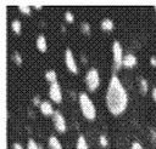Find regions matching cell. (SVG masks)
I'll list each match as a JSON object with an SVG mask.
<instances>
[{"mask_svg":"<svg viewBox=\"0 0 156 149\" xmlns=\"http://www.w3.org/2000/svg\"><path fill=\"white\" fill-rule=\"evenodd\" d=\"M105 103H106L107 110L115 116L121 115L128 107L127 90L116 74H113L110 78L108 86L105 94Z\"/></svg>","mask_w":156,"mask_h":149,"instance_id":"cell-1","label":"cell"},{"mask_svg":"<svg viewBox=\"0 0 156 149\" xmlns=\"http://www.w3.org/2000/svg\"><path fill=\"white\" fill-rule=\"evenodd\" d=\"M78 103L80 111L87 120H94L96 118V108L91 98L87 94V92H80L78 94Z\"/></svg>","mask_w":156,"mask_h":149,"instance_id":"cell-2","label":"cell"},{"mask_svg":"<svg viewBox=\"0 0 156 149\" xmlns=\"http://www.w3.org/2000/svg\"><path fill=\"white\" fill-rule=\"evenodd\" d=\"M84 82H85V86L89 91H95L99 86H100V74H99V70L96 68H90L87 73H85V76H84Z\"/></svg>","mask_w":156,"mask_h":149,"instance_id":"cell-3","label":"cell"},{"mask_svg":"<svg viewBox=\"0 0 156 149\" xmlns=\"http://www.w3.org/2000/svg\"><path fill=\"white\" fill-rule=\"evenodd\" d=\"M123 50H122V45L118 40H113L112 42V64H113V69L118 70L122 65H123Z\"/></svg>","mask_w":156,"mask_h":149,"instance_id":"cell-4","label":"cell"},{"mask_svg":"<svg viewBox=\"0 0 156 149\" xmlns=\"http://www.w3.org/2000/svg\"><path fill=\"white\" fill-rule=\"evenodd\" d=\"M65 64H66V68L73 73V74H77L78 73V67H77V62H76V58H74V55L72 52V50L69 47H67L65 50Z\"/></svg>","mask_w":156,"mask_h":149,"instance_id":"cell-5","label":"cell"},{"mask_svg":"<svg viewBox=\"0 0 156 149\" xmlns=\"http://www.w3.org/2000/svg\"><path fill=\"white\" fill-rule=\"evenodd\" d=\"M52 122H54V127L57 132H65L67 130L65 116L62 115V113L60 110H55V113L52 115Z\"/></svg>","mask_w":156,"mask_h":149,"instance_id":"cell-6","label":"cell"},{"mask_svg":"<svg viewBox=\"0 0 156 149\" xmlns=\"http://www.w3.org/2000/svg\"><path fill=\"white\" fill-rule=\"evenodd\" d=\"M49 97L55 103H61L62 102V90H61V86H60L58 82L50 84V86H49Z\"/></svg>","mask_w":156,"mask_h":149,"instance_id":"cell-7","label":"cell"},{"mask_svg":"<svg viewBox=\"0 0 156 149\" xmlns=\"http://www.w3.org/2000/svg\"><path fill=\"white\" fill-rule=\"evenodd\" d=\"M138 63V58L134 53L132 52H127L123 57V67L126 68H133L135 64Z\"/></svg>","mask_w":156,"mask_h":149,"instance_id":"cell-8","label":"cell"},{"mask_svg":"<svg viewBox=\"0 0 156 149\" xmlns=\"http://www.w3.org/2000/svg\"><path fill=\"white\" fill-rule=\"evenodd\" d=\"M39 109H40L41 114L45 115V116H52L54 113H55V110H54L51 103L48 102V101H43V102L40 103V105H39Z\"/></svg>","mask_w":156,"mask_h":149,"instance_id":"cell-9","label":"cell"},{"mask_svg":"<svg viewBox=\"0 0 156 149\" xmlns=\"http://www.w3.org/2000/svg\"><path fill=\"white\" fill-rule=\"evenodd\" d=\"M35 46L40 52H45L48 50V41L44 34H38L35 39Z\"/></svg>","mask_w":156,"mask_h":149,"instance_id":"cell-10","label":"cell"},{"mask_svg":"<svg viewBox=\"0 0 156 149\" xmlns=\"http://www.w3.org/2000/svg\"><path fill=\"white\" fill-rule=\"evenodd\" d=\"M48 145H49V149H63V148H62V144H61V142H60V139H58L56 136H50V137H49Z\"/></svg>","mask_w":156,"mask_h":149,"instance_id":"cell-11","label":"cell"},{"mask_svg":"<svg viewBox=\"0 0 156 149\" xmlns=\"http://www.w3.org/2000/svg\"><path fill=\"white\" fill-rule=\"evenodd\" d=\"M115 24H113V21L111 18H104L101 22H100V28L105 31H111L113 29Z\"/></svg>","mask_w":156,"mask_h":149,"instance_id":"cell-12","label":"cell"},{"mask_svg":"<svg viewBox=\"0 0 156 149\" xmlns=\"http://www.w3.org/2000/svg\"><path fill=\"white\" fill-rule=\"evenodd\" d=\"M76 149H89V145H88V142L85 139L84 136H79L76 141Z\"/></svg>","mask_w":156,"mask_h":149,"instance_id":"cell-13","label":"cell"},{"mask_svg":"<svg viewBox=\"0 0 156 149\" xmlns=\"http://www.w3.org/2000/svg\"><path fill=\"white\" fill-rule=\"evenodd\" d=\"M45 79L52 84V82H57V73L54 70V69H49L45 71Z\"/></svg>","mask_w":156,"mask_h":149,"instance_id":"cell-14","label":"cell"},{"mask_svg":"<svg viewBox=\"0 0 156 149\" xmlns=\"http://www.w3.org/2000/svg\"><path fill=\"white\" fill-rule=\"evenodd\" d=\"M11 29L13 30V33L20 34L21 30H22V23H21V21L20 19H13L11 22Z\"/></svg>","mask_w":156,"mask_h":149,"instance_id":"cell-15","label":"cell"},{"mask_svg":"<svg viewBox=\"0 0 156 149\" xmlns=\"http://www.w3.org/2000/svg\"><path fill=\"white\" fill-rule=\"evenodd\" d=\"M139 86H140V92L143 94H145L149 90V86H147V81L144 79V78H140L139 79Z\"/></svg>","mask_w":156,"mask_h":149,"instance_id":"cell-16","label":"cell"},{"mask_svg":"<svg viewBox=\"0 0 156 149\" xmlns=\"http://www.w3.org/2000/svg\"><path fill=\"white\" fill-rule=\"evenodd\" d=\"M18 10L26 15H30V12H32L30 5H28V4H18Z\"/></svg>","mask_w":156,"mask_h":149,"instance_id":"cell-17","label":"cell"},{"mask_svg":"<svg viewBox=\"0 0 156 149\" xmlns=\"http://www.w3.org/2000/svg\"><path fill=\"white\" fill-rule=\"evenodd\" d=\"M27 149H41V147L33 138H28V141H27Z\"/></svg>","mask_w":156,"mask_h":149,"instance_id":"cell-18","label":"cell"},{"mask_svg":"<svg viewBox=\"0 0 156 149\" xmlns=\"http://www.w3.org/2000/svg\"><path fill=\"white\" fill-rule=\"evenodd\" d=\"M11 57H12L13 62H15L17 65H21V64H22V56H21V53H20L18 51H13Z\"/></svg>","mask_w":156,"mask_h":149,"instance_id":"cell-19","label":"cell"},{"mask_svg":"<svg viewBox=\"0 0 156 149\" xmlns=\"http://www.w3.org/2000/svg\"><path fill=\"white\" fill-rule=\"evenodd\" d=\"M80 29H82V31H83L84 34H87V35H89V34H90V31H91L90 24H89L88 22H85V21L80 23Z\"/></svg>","mask_w":156,"mask_h":149,"instance_id":"cell-20","label":"cell"},{"mask_svg":"<svg viewBox=\"0 0 156 149\" xmlns=\"http://www.w3.org/2000/svg\"><path fill=\"white\" fill-rule=\"evenodd\" d=\"M65 21L68 22V23H72V22L74 21V16H73V13H72L69 10L65 11Z\"/></svg>","mask_w":156,"mask_h":149,"instance_id":"cell-21","label":"cell"},{"mask_svg":"<svg viewBox=\"0 0 156 149\" xmlns=\"http://www.w3.org/2000/svg\"><path fill=\"white\" fill-rule=\"evenodd\" d=\"M99 143L101 144V147H107L108 141H107V138H106L104 134H100V136H99Z\"/></svg>","mask_w":156,"mask_h":149,"instance_id":"cell-22","label":"cell"},{"mask_svg":"<svg viewBox=\"0 0 156 149\" xmlns=\"http://www.w3.org/2000/svg\"><path fill=\"white\" fill-rule=\"evenodd\" d=\"M130 149H144V148H143V145H141L139 142L134 141V142H132V144H130Z\"/></svg>","mask_w":156,"mask_h":149,"instance_id":"cell-23","label":"cell"},{"mask_svg":"<svg viewBox=\"0 0 156 149\" xmlns=\"http://www.w3.org/2000/svg\"><path fill=\"white\" fill-rule=\"evenodd\" d=\"M40 103H41V102H40L39 96H38V94L34 96V97H33V104H34V105H40Z\"/></svg>","mask_w":156,"mask_h":149,"instance_id":"cell-24","label":"cell"},{"mask_svg":"<svg viewBox=\"0 0 156 149\" xmlns=\"http://www.w3.org/2000/svg\"><path fill=\"white\" fill-rule=\"evenodd\" d=\"M12 149H24V148L22 147V144H21V143L15 142V143H12Z\"/></svg>","mask_w":156,"mask_h":149,"instance_id":"cell-25","label":"cell"},{"mask_svg":"<svg viewBox=\"0 0 156 149\" xmlns=\"http://www.w3.org/2000/svg\"><path fill=\"white\" fill-rule=\"evenodd\" d=\"M150 64H151L152 67H156V57H155V56H151V57H150Z\"/></svg>","mask_w":156,"mask_h":149,"instance_id":"cell-26","label":"cell"},{"mask_svg":"<svg viewBox=\"0 0 156 149\" xmlns=\"http://www.w3.org/2000/svg\"><path fill=\"white\" fill-rule=\"evenodd\" d=\"M151 97H152V99L155 101V103H156V86L152 88V91H151Z\"/></svg>","mask_w":156,"mask_h":149,"instance_id":"cell-27","label":"cell"},{"mask_svg":"<svg viewBox=\"0 0 156 149\" xmlns=\"http://www.w3.org/2000/svg\"><path fill=\"white\" fill-rule=\"evenodd\" d=\"M151 131V136H152V139H155L156 141V131H154V130H150Z\"/></svg>","mask_w":156,"mask_h":149,"instance_id":"cell-28","label":"cell"},{"mask_svg":"<svg viewBox=\"0 0 156 149\" xmlns=\"http://www.w3.org/2000/svg\"><path fill=\"white\" fill-rule=\"evenodd\" d=\"M33 6H34V7H37V8H40V7H41V5H37V4H34Z\"/></svg>","mask_w":156,"mask_h":149,"instance_id":"cell-29","label":"cell"},{"mask_svg":"<svg viewBox=\"0 0 156 149\" xmlns=\"http://www.w3.org/2000/svg\"><path fill=\"white\" fill-rule=\"evenodd\" d=\"M154 8H155V11H156V5H155V6H154Z\"/></svg>","mask_w":156,"mask_h":149,"instance_id":"cell-30","label":"cell"}]
</instances>
